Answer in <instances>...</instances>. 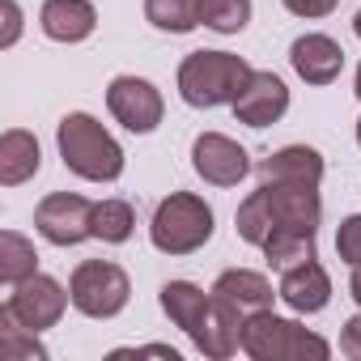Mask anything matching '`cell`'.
Here are the masks:
<instances>
[{"label":"cell","instance_id":"6da1fadb","mask_svg":"<svg viewBox=\"0 0 361 361\" xmlns=\"http://www.w3.org/2000/svg\"><path fill=\"white\" fill-rule=\"evenodd\" d=\"M319 183H293V178H259V188L238 204L234 226L238 238L264 247L268 234H314L319 238Z\"/></svg>","mask_w":361,"mask_h":361},{"label":"cell","instance_id":"7a4b0ae2","mask_svg":"<svg viewBox=\"0 0 361 361\" xmlns=\"http://www.w3.org/2000/svg\"><path fill=\"white\" fill-rule=\"evenodd\" d=\"M56 145H60L64 166L77 178H90V183H115V178L123 174V149H119V140L94 115H85V111H73V115L60 119Z\"/></svg>","mask_w":361,"mask_h":361},{"label":"cell","instance_id":"3957f363","mask_svg":"<svg viewBox=\"0 0 361 361\" xmlns=\"http://www.w3.org/2000/svg\"><path fill=\"white\" fill-rule=\"evenodd\" d=\"M251 64L243 56L230 51H192L178 64V94L196 111H213V106H234V98L247 90L251 81Z\"/></svg>","mask_w":361,"mask_h":361},{"label":"cell","instance_id":"277c9868","mask_svg":"<svg viewBox=\"0 0 361 361\" xmlns=\"http://www.w3.org/2000/svg\"><path fill=\"white\" fill-rule=\"evenodd\" d=\"M243 353L255 357V361H327L331 344L323 336L306 331L302 323L281 319L264 306L243 327Z\"/></svg>","mask_w":361,"mask_h":361},{"label":"cell","instance_id":"5b68a950","mask_svg":"<svg viewBox=\"0 0 361 361\" xmlns=\"http://www.w3.org/2000/svg\"><path fill=\"white\" fill-rule=\"evenodd\" d=\"M149 238L161 255H192L213 238V209L192 192H170L153 213Z\"/></svg>","mask_w":361,"mask_h":361},{"label":"cell","instance_id":"8992f818","mask_svg":"<svg viewBox=\"0 0 361 361\" xmlns=\"http://www.w3.org/2000/svg\"><path fill=\"white\" fill-rule=\"evenodd\" d=\"M68 293H73V306L85 319H115L132 298V281L111 259H85V264H77V272L68 281Z\"/></svg>","mask_w":361,"mask_h":361},{"label":"cell","instance_id":"52a82bcc","mask_svg":"<svg viewBox=\"0 0 361 361\" xmlns=\"http://www.w3.org/2000/svg\"><path fill=\"white\" fill-rule=\"evenodd\" d=\"M35 230L51 247H77V243L94 238V200H85L77 192H51L35 209Z\"/></svg>","mask_w":361,"mask_h":361},{"label":"cell","instance_id":"ba28073f","mask_svg":"<svg viewBox=\"0 0 361 361\" xmlns=\"http://www.w3.org/2000/svg\"><path fill=\"white\" fill-rule=\"evenodd\" d=\"M243 327H247V310L226 293H209V306H204V319L192 331V344L204 357L226 361L243 348Z\"/></svg>","mask_w":361,"mask_h":361},{"label":"cell","instance_id":"9c48e42d","mask_svg":"<svg viewBox=\"0 0 361 361\" xmlns=\"http://www.w3.org/2000/svg\"><path fill=\"white\" fill-rule=\"evenodd\" d=\"M106 106H111V115H115L128 132H136V136H149V132L161 123V115H166V102H161L157 85L145 81V77H115V81L106 85Z\"/></svg>","mask_w":361,"mask_h":361},{"label":"cell","instance_id":"30bf717a","mask_svg":"<svg viewBox=\"0 0 361 361\" xmlns=\"http://www.w3.org/2000/svg\"><path fill=\"white\" fill-rule=\"evenodd\" d=\"M192 166L204 183L213 188H238L243 178L251 174V157L238 140L221 136V132H200L192 145Z\"/></svg>","mask_w":361,"mask_h":361},{"label":"cell","instance_id":"8fae6325","mask_svg":"<svg viewBox=\"0 0 361 361\" xmlns=\"http://www.w3.org/2000/svg\"><path fill=\"white\" fill-rule=\"evenodd\" d=\"M73 302V293H64V285L60 281H51V276H43V272H35L30 281H22V285H13V293H9V310L30 327V331H47V327H56L60 319H64V306Z\"/></svg>","mask_w":361,"mask_h":361},{"label":"cell","instance_id":"7c38bea8","mask_svg":"<svg viewBox=\"0 0 361 361\" xmlns=\"http://www.w3.org/2000/svg\"><path fill=\"white\" fill-rule=\"evenodd\" d=\"M289 111V90L276 73H251L247 90L234 98V115L247 128H268Z\"/></svg>","mask_w":361,"mask_h":361},{"label":"cell","instance_id":"4fadbf2b","mask_svg":"<svg viewBox=\"0 0 361 361\" xmlns=\"http://www.w3.org/2000/svg\"><path fill=\"white\" fill-rule=\"evenodd\" d=\"M289 64L306 85H331L344 68V47L327 35H302L289 47Z\"/></svg>","mask_w":361,"mask_h":361},{"label":"cell","instance_id":"5bb4252c","mask_svg":"<svg viewBox=\"0 0 361 361\" xmlns=\"http://www.w3.org/2000/svg\"><path fill=\"white\" fill-rule=\"evenodd\" d=\"M276 293H281V302H285L289 310H298V314H319V310L331 302V281H327V272H323L319 259H306V264L285 268Z\"/></svg>","mask_w":361,"mask_h":361},{"label":"cell","instance_id":"9a60e30c","mask_svg":"<svg viewBox=\"0 0 361 361\" xmlns=\"http://www.w3.org/2000/svg\"><path fill=\"white\" fill-rule=\"evenodd\" d=\"M39 26L51 43H81L98 26V9L90 0H43Z\"/></svg>","mask_w":361,"mask_h":361},{"label":"cell","instance_id":"2e32d148","mask_svg":"<svg viewBox=\"0 0 361 361\" xmlns=\"http://www.w3.org/2000/svg\"><path fill=\"white\" fill-rule=\"evenodd\" d=\"M39 166H43V153L26 128H9L0 136V183L5 188H22L26 178L39 174Z\"/></svg>","mask_w":361,"mask_h":361},{"label":"cell","instance_id":"e0dca14e","mask_svg":"<svg viewBox=\"0 0 361 361\" xmlns=\"http://www.w3.org/2000/svg\"><path fill=\"white\" fill-rule=\"evenodd\" d=\"M259 178H293V183H323V153L310 145H285L259 161Z\"/></svg>","mask_w":361,"mask_h":361},{"label":"cell","instance_id":"ac0fdd59","mask_svg":"<svg viewBox=\"0 0 361 361\" xmlns=\"http://www.w3.org/2000/svg\"><path fill=\"white\" fill-rule=\"evenodd\" d=\"M213 293L234 298L243 310H264V306H272V298H281V293H272V281H268L264 272H251V268H230V272H221L217 285H213Z\"/></svg>","mask_w":361,"mask_h":361},{"label":"cell","instance_id":"d6986e66","mask_svg":"<svg viewBox=\"0 0 361 361\" xmlns=\"http://www.w3.org/2000/svg\"><path fill=\"white\" fill-rule=\"evenodd\" d=\"M204 306H209V293L200 285H192V281H166L161 285V310L170 314L174 327H183L188 336L204 319Z\"/></svg>","mask_w":361,"mask_h":361},{"label":"cell","instance_id":"ffe728a7","mask_svg":"<svg viewBox=\"0 0 361 361\" xmlns=\"http://www.w3.org/2000/svg\"><path fill=\"white\" fill-rule=\"evenodd\" d=\"M0 361H47L39 331H30L9 306H0Z\"/></svg>","mask_w":361,"mask_h":361},{"label":"cell","instance_id":"44dd1931","mask_svg":"<svg viewBox=\"0 0 361 361\" xmlns=\"http://www.w3.org/2000/svg\"><path fill=\"white\" fill-rule=\"evenodd\" d=\"M39 272V251L26 234L18 230H5L0 234V281L5 285H22Z\"/></svg>","mask_w":361,"mask_h":361},{"label":"cell","instance_id":"7402d4cb","mask_svg":"<svg viewBox=\"0 0 361 361\" xmlns=\"http://www.w3.org/2000/svg\"><path fill=\"white\" fill-rule=\"evenodd\" d=\"M132 230H136V213L128 200H98L94 204V238L119 247L132 238Z\"/></svg>","mask_w":361,"mask_h":361},{"label":"cell","instance_id":"603a6c76","mask_svg":"<svg viewBox=\"0 0 361 361\" xmlns=\"http://www.w3.org/2000/svg\"><path fill=\"white\" fill-rule=\"evenodd\" d=\"M200 26L217 30V35H238L251 22V0H196Z\"/></svg>","mask_w":361,"mask_h":361},{"label":"cell","instance_id":"cb8c5ba5","mask_svg":"<svg viewBox=\"0 0 361 361\" xmlns=\"http://www.w3.org/2000/svg\"><path fill=\"white\" fill-rule=\"evenodd\" d=\"M145 18L166 35H188L200 26L196 0H145Z\"/></svg>","mask_w":361,"mask_h":361},{"label":"cell","instance_id":"d4e9b609","mask_svg":"<svg viewBox=\"0 0 361 361\" xmlns=\"http://www.w3.org/2000/svg\"><path fill=\"white\" fill-rule=\"evenodd\" d=\"M259 251L268 255V264H272V268H281V272H285V268H293V264L314 259V234H268Z\"/></svg>","mask_w":361,"mask_h":361},{"label":"cell","instance_id":"484cf974","mask_svg":"<svg viewBox=\"0 0 361 361\" xmlns=\"http://www.w3.org/2000/svg\"><path fill=\"white\" fill-rule=\"evenodd\" d=\"M336 251L344 264H361V213L344 217L340 230H336Z\"/></svg>","mask_w":361,"mask_h":361},{"label":"cell","instance_id":"4316f807","mask_svg":"<svg viewBox=\"0 0 361 361\" xmlns=\"http://www.w3.org/2000/svg\"><path fill=\"white\" fill-rule=\"evenodd\" d=\"M0 18H5V30H0V47H13L22 39V5L18 0H0Z\"/></svg>","mask_w":361,"mask_h":361},{"label":"cell","instance_id":"83f0119b","mask_svg":"<svg viewBox=\"0 0 361 361\" xmlns=\"http://www.w3.org/2000/svg\"><path fill=\"white\" fill-rule=\"evenodd\" d=\"M281 5L293 13V18H306V22H314V18H327L340 0H281Z\"/></svg>","mask_w":361,"mask_h":361},{"label":"cell","instance_id":"f1b7e54d","mask_svg":"<svg viewBox=\"0 0 361 361\" xmlns=\"http://www.w3.org/2000/svg\"><path fill=\"white\" fill-rule=\"evenodd\" d=\"M340 353L353 357V361H361V314H353V319L340 327Z\"/></svg>","mask_w":361,"mask_h":361},{"label":"cell","instance_id":"f546056e","mask_svg":"<svg viewBox=\"0 0 361 361\" xmlns=\"http://www.w3.org/2000/svg\"><path fill=\"white\" fill-rule=\"evenodd\" d=\"M111 357H166V361H178V348H170V344H140V348H115Z\"/></svg>","mask_w":361,"mask_h":361},{"label":"cell","instance_id":"4dcf8cb0","mask_svg":"<svg viewBox=\"0 0 361 361\" xmlns=\"http://www.w3.org/2000/svg\"><path fill=\"white\" fill-rule=\"evenodd\" d=\"M348 293H353V302L361 306V264H353V281H348Z\"/></svg>","mask_w":361,"mask_h":361},{"label":"cell","instance_id":"1f68e13d","mask_svg":"<svg viewBox=\"0 0 361 361\" xmlns=\"http://www.w3.org/2000/svg\"><path fill=\"white\" fill-rule=\"evenodd\" d=\"M353 35L361 39V9H357V18H353Z\"/></svg>","mask_w":361,"mask_h":361},{"label":"cell","instance_id":"d6a6232c","mask_svg":"<svg viewBox=\"0 0 361 361\" xmlns=\"http://www.w3.org/2000/svg\"><path fill=\"white\" fill-rule=\"evenodd\" d=\"M353 94L361 98V64H357V81H353Z\"/></svg>","mask_w":361,"mask_h":361},{"label":"cell","instance_id":"836d02e7","mask_svg":"<svg viewBox=\"0 0 361 361\" xmlns=\"http://www.w3.org/2000/svg\"><path fill=\"white\" fill-rule=\"evenodd\" d=\"M357 145H361V119H357Z\"/></svg>","mask_w":361,"mask_h":361}]
</instances>
